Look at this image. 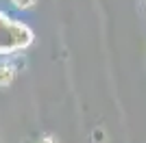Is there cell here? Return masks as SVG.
Wrapping results in <instances>:
<instances>
[{
    "label": "cell",
    "mask_w": 146,
    "mask_h": 143,
    "mask_svg": "<svg viewBox=\"0 0 146 143\" xmlns=\"http://www.w3.org/2000/svg\"><path fill=\"white\" fill-rule=\"evenodd\" d=\"M13 5L20 7V9H29V7L35 5V0H13Z\"/></svg>",
    "instance_id": "277c9868"
},
{
    "label": "cell",
    "mask_w": 146,
    "mask_h": 143,
    "mask_svg": "<svg viewBox=\"0 0 146 143\" xmlns=\"http://www.w3.org/2000/svg\"><path fill=\"white\" fill-rule=\"evenodd\" d=\"M39 143H57V137H52V134H44V137L39 139Z\"/></svg>",
    "instance_id": "5b68a950"
},
{
    "label": "cell",
    "mask_w": 146,
    "mask_h": 143,
    "mask_svg": "<svg viewBox=\"0 0 146 143\" xmlns=\"http://www.w3.org/2000/svg\"><path fill=\"white\" fill-rule=\"evenodd\" d=\"M31 41V30L0 13V52H13Z\"/></svg>",
    "instance_id": "6da1fadb"
},
{
    "label": "cell",
    "mask_w": 146,
    "mask_h": 143,
    "mask_svg": "<svg viewBox=\"0 0 146 143\" xmlns=\"http://www.w3.org/2000/svg\"><path fill=\"white\" fill-rule=\"evenodd\" d=\"M13 76H15V67L11 63H5V65H0V87H7V85H11Z\"/></svg>",
    "instance_id": "7a4b0ae2"
},
{
    "label": "cell",
    "mask_w": 146,
    "mask_h": 143,
    "mask_svg": "<svg viewBox=\"0 0 146 143\" xmlns=\"http://www.w3.org/2000/svg\"><path fill=\"white\" fill-rule=\"evenodd\" d=\"M90 139H92L94 143H105V141H107V134H105L103 128H94V130H92V134H90Z\"/></svg>",
    "instance_id": "3957f363"
}]
</instances>
